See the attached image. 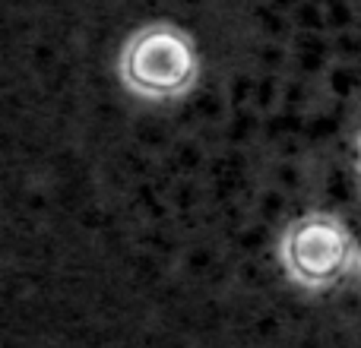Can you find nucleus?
<instances>
[{
    "label": "nucleus",
    "instance_id": "obj_2",
    "mask_svg": "<svg viewBox=\"0 0 361 348\" xmlns=\"http://www.w3.org/2000/svg\"><path fill=\"white\" fill-rule=\"evenodd\" d=\"M279 250L282 263L295 282L307 288H324L349 273L352 256H355V241L336 216L307 212L286 228Z\"/></svg>",
    "mask_w": 361,
    "mask_h": 348
},
{
    "label": "nucleus",
    "instance_id": "obj_1",
    "mask_svg": "<svg viewBox=\"0 0 361 348\" xmlns=\"http://www.w3.org/2000/svg\"><path fill=\"white\" fill-rule=\"evenodd\" d=\"M197 48L169 23L140 29L121 54V76L143 99H178L197 82Z\"/></svg>",
    "mask_w": 361,
    "mask_h": 348
},
{
    "label": "nucleus",
    "instance_id": "obj_3",
    "mask_svg": "<svg viewBox=\"0 0 361 348\" xmlns=\"http://www.w3.org/2000/svg\"><path fill=\"white\" fill-rule=\"evenodd\" d=\"M358 171H361V137H358Z\"/></svg>",
    "mask_w": 361,
    "mask_h": 348
}]
</instances>
